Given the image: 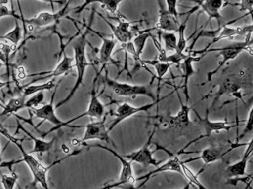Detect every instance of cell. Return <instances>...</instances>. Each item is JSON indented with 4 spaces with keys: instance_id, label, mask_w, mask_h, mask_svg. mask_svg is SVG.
<instances>
[{
    "instance_id": "cell-38",
    "label": "cell",
    "mask_w": 253,
    "mask_h": 189,
    "mask_svg": "<svg viewBox=\"0 0 253 189\" xmlns=\"http://www.w3.org/2000/svg\"><path fill=\"white\" fill-rule=\"evenodd\" d=\"M253 108H251L250 111H249V113H248V119H247V121H246V124H245L244 129H243V131H242V134L239 135L238 137L236 138V142H239V141L242 140V138H244L246 135H248V134H250L251 132L253 131Z\"/></svg>"
},
{
    "instance_id": "cell-30",
    "label": "cell",
    "mask_w": 253,
    "mask_h": 189,
    "mask_svg": "<svg viewBox=\"0 0 253 189\" xmlns=\"http://www.w3.org/2000/svg\"><path fill=\"white\" fill-rule=\"evenodd\" d=\"M143 63L144 64H148V65H150V66H153L155 67L156 74H157L159 85H160L162 78H164L165 75L167 74V72L170 70L171 65H173L171 63L160 62L159 60H143Z\"/></svg>"
},
{
    "instance_id": "cell-28",
    "label": "cell",
    "mask_w": 253,
    "mask_h": 189,
    "mask_svg": "<svg viewBox=\"0 0 253 189\" xmlns=\"http://www.w3.org/2000/svg\"><path fill=\"white\" fill-rule=\"evenodd\" d=\"M55 86H56L55 78H52L47 83H42V84H32V83L27 84V85L24 87L23 96L26 97L31 96V95L35 94L37 93L49 91V90L55 88Z\"/></svg>"
},
{
    "instance_id": "cell-21",
    "label": "cell",
    "mask_w": 253,
    "mask_h": 189,
    "mask_svg": "<svg viewBox=\"0 0 253 189\" xmlns=\"http://www.w3.org/2000/svg\"><path fill=\"white\" fill-rule=\"evenodd\" d=\"M203 57H204L203 55H201L200 57H197V56L188 54L187 58H185L184 60L182 61V63H181V69L183 71L182 78H184L182 89H183V94H184L185 97H186L187 104L189 102V89H188L189 79L192 76L197 73V72L193 68V64L194 63H199Z\"/></svg>"
},
{
    "instance_id": "cell-51",
    "label": "cell",
    "mask_w": 253,
    "mask_h": 189,
    "mask_svg": "<svg viewBox=\"0 0 253 189\" xmlns=\"http://www.w3.org/2000/svg\"><path fill=\"white\" fill-rule=\"evenodd\" d=\"M0 155H1V147H0Z\"/></svg>"
},
{
    "instance_id": "cell-7",
    "label": "cell",
    "mask_w": 253,
    "mask_h": 189,
    "mask_svg": "<svg viewBox=\"0 0 253 189\" xmlns=\"http://www.w3.org/2000/svg\"><path fill=\"white\" fill-rule=\"evenodd\" d=\"M174 93H175V90L170 92L169 94L166 95L164 97L156 98V100H154L153 103H148V104H145V105H143V106H132L131 104L127 103L119 104L117 107V109L113 112V115H114L115 119L112 121V123L110 125L108 131H112V129H114L116 126L119 125L123 121H125V120H126L127 118L132 117V115H137V114L140 113V112H146L148 110H150V109H152L153 107L157 105L161 101L164 100L167 97L171 96Z\"/></svg>"
},
{
    "instance_id": "cell-20",
    "label": "cell",
    "mask_w": 253,
    "mask_h": 189,
    "mask_svg": "<svg viewBox=\"0 0 253 189\" xmlns=\"http://www.w3.org/2000/svg\"><path fill=\"white\" fill-rule=\"evenodd\" d=\"M100 15L104 21L110 26V28L112 30V34L114 35L116 40L119 41L121 44L126 43V42H129L132 41V38L133 36V33L132 31L130 30V23L128 21L124 20H119L118 21V26H115L113 24L111 23L110 21L104 18V16L101 15V14H98Z\"/></svg>"
},
{
    "instance_id": "cell-15",
    "label": "cell",
    "mask_w": 253,
    "mask_h": 189,
    "mask_svg": "<svg viewBox=\"0 0 253 189\" xmlns=\"http://www.w3.org/2000/svg\"><path fill=\"white\" fill-rule=\"evenodd\" d=\"M193 111L198 117V123H199V126L205 129V135H203L204 138L210 137L214 132L219 133L220 131H230V129L234 128V127H236V126H238L239 125V124L230 125L226 119L224 121H210V118H209V108L208 107L206 109V115H205V118H202L199 115V113L194 109H193Z\"/></svg>"
},
{
    "instance_id": "cell-6",
    "label": "cell",
    "mask_w": 253,
    "mask_h": 189,
    "mask_svg": "<svg viewBox=\"0 0 253 189\" xmlns=\"http://www.w3.org/2000/svg\"><path fill=\"white\" fill-rule=\"evenodd\" d=\"M106 83L112 92L121 97H136L146 96L153 100H156V96L150 85H133L126 83H120L106 77Z\"/></svg>"
},
{
    "instance_id": "cell-12",
    "label": "cell",
    "mask_w": 253,
    "mask_h": 189,
    "mask_svg": "<svg viewBox=\"0 0 253 189\" xmlns=\"http://www.w3.org/2000/svg\"><path fill=\"white\" fill-rule=\"evenodd\" d=\"M107 115L108 113L105 114L101 121L90 122L84 126L85 131L81 141V143L92 140L104 141L107 144L112 143L109 137L110 132L108 131V128L106 126Z\"/></svg>"
},
{
    "instance_id": "cell-1",
    "label": "cell",
    "mask_w": 253,
    "mask_h": 189,
    "mask_svg": "<svg viewBox=\"0 0 253 189\" xmlns=\"http://www.w3.org/2000/svg\"><path fill=\"white\" fill-rule=\"evenodd\" d=\"M248 52L253 56V39H252V34L247 35L246 40L244 41H240V42H236V43L231 44L224 47H220V48H210L206 49V50H199V51H188L187 53L193 55V56H197L198 54L205 55L210 53V52H219V54L217 55V58L222 57V59L219 62L218 67L214 69L212 72H209L207 76V81L205 83H202V85H205V83H209L211 81L213 76L219 72V70L229 62L236 59L239 55L242 52Z\"/></svg>"
},
{
    "instance_id": "cell-5",
    "label": "cell",
    "mask_w": 253,
    "mask_h": 189,
    "mask_svg": "<svg viewBox=\"0 0 253 189\" xmlns=\"http://www.w3.org/2000/svg\"><path fill=\"white\" fill-rule=\"evenodd\" d=\"M248 143H239V142H235V143L228 144V145H212L209 146L205 150H203L200 152V156L198 158H189L188 160L183 161L184 163L187 164L192 162L193 160H200L201 159L204 161V166L202 167L201 170L199 171V173L204 172L205 167L210 165V164L216 162L218 160H222L224 158V156L227 155L228 153L232 152L233 150L237 149L241 146H247Z\"/></svg>"
},
{
    "instance_id": "cell-49",
    "label": "cell",
    "mask_w": 253,
    "mask_h": 189,
    "mask_svg": "<svg viewBox=\"0 0 253 189\" xmlns=\"http://www.w3.org/2000/svg\"><path fill=\"white\" fill-rule=\"evenodd\" d=\"M4 129V127H3V126H2V125H1V124H0V129Z\"/></svg>"
},
{
    "instance_id": "cell-31",
    "label": "cell",
    "mask_w": 253,
    "mask_h": 189,
    "mask_svg": "<svg viewBox=\"0 0 253 189\" xmlns=\"http://www.w3.org/2000/svg\"><path fill=\"white\" fill-rule=\"evenodd\" d=\"M21 38H22V30L19 25L17 19H15V26L14 29L4 35H0V40H9L13 44L15 50L18 44L20 43Z\"/></svg>"
},
{
    "instance_id": "cell-27",
    "label": "cell",
    "mask_w": 253,
    "mask_h": 189,
    "mask_svg": "<svg viewBox=\"0 0 253 189\" xmlns=\"http://www.w3.org/2000/svg\"><path fill=\"white\" fill-rule=\"evenodd\" d=\"M26 97H24L23 95L19 97H12L7 104L3 107V110L0 114V117L13 115L22 109H26Z\"/></svg>"
},
{
    "instance_id": "cell-24",
    "label": "cell",
    "mask_w": 253,
    "mask_h": 189,
    "mask_svg": "<svg viewBox=\"0 0 253 189\" xmlns=\"http://www.w3.org/2000/svg\"><path fill=\"white\" fill-rule=\"evenodd\" d=\"M125 0H84V3L82 5L79 6L76 9H74L75 14H80L86 8L87 6L91 3H100L103 9H107L111 14L116 15L118 12V6Z\"/></svg>"
},
{
    "instance_id": "cell-50",
    "label": "cell",
    "mask_w": 253,
    "mask_h": 189,
    "mask_svg": "<svg viewBox=\"0 0 253 189\" xmlns=\"http://www.w3.org/2000/svg\"><path fill=\"white\" fill-rule=\"evenodd\" d=\"M0 107H2V108H3V107H4V104H3V103H0Z\"/></svg>"
},
{
    "instance_id": "cell-10",
    "label": "cell",
    "mask_w": 253,
    "mask_h": 189,
    "mask_svg": "<svg viewBox=\"0 0 253 189\" xmlns=\"http://www.w3.org/2000/svg\"><path fill=\"white\" fill-rule=\"evenodd\" d=\"M248 15L249 14H246L242 17L237 18V19H235L232 21H230L229 23L224 24L223 26H219V32H218L217 35L213 39H212V41H210V43L208 44L207 46H205L203 50L210 48L211 46H213V44L217 43L220 40H234L237 36H243V35L247 36L248 34H253V24L245 26H237V27H229L228 26L231 25V24L235 23L237 20L248 16Z\"/></svg>"
},
{
    "instance_id": "cell-2",
    "label": "cell",
    "mask_w": 253,
    "mask_h": 189,
    "mask_svg": "<svg viewBox=\"0 0 253 189\" xmlns=\"http://www.w3.org/2000/svg\"><path fill=\"white\" fill-rule=\"evenodd\" d=\"M89 31V28H87L85 32L81 34V36L75 40V43L73 45L74 60L75 62V66L76 68V74H77L76 81H75V85L73 87L68 96L56 105L55 107L56 109H58L61 106L64 105L65 103H69V100L74 97L75 93L77 92V90L80 89V87L83 85L84 78L87 67L91 65L87 60L86 52H85L87 46L86 36Z\"/></svg>"
},
{
    "instance_id": "cell-34",
    "label": "cell",
    "mask_w": 253,
    "mask_h": 189,
    "mask_svg": "<svg viewBox=\"0 0 253 189\" xmlns=\"http://www.w3.org/2000/svg\"><path fill=\"white\" fill-rule=\"evenodd\" d=\"M187 29V23L183 22L179 26L178 33L179 37L177 39V51L175 52L183 54L185 49L187 47V40L185 36V32Z\"/></svg>"
},
{
    "instance_id": "cell-22",
    "label": "cell",
    "mask_w": 253,
    "mask_h": 189,
    "mask_svg": "<svg viewBox=\"0 0 253 189\" xmlns=\"http://www.w3.org/2000/svg\"><path fill=\"white\" fill-rule=\"evenodd\" d=\"M248 147L246 149L243 158L241 160L237 161L236 163L232 164L228 166L225 172L228 176L230 177H240V176H244L247 174L246 170H247V166L248 162L253 152V139L251 140L250 142H248Z\"/></svg>"
},
{
    "instance_id": "cell-42",
    "label": "cell",
    "mask_w": 253,
    "mask_h": 189,
    "mask_svg": "<svg viewBox=\"0 0 253 189\" xmlns=\"http://www.w3.org/2000/svg\"><path fill=\"white\" fill-rule=\"evenodd\" d=\"M240 10L242 12H248V14H253V0H241L239 4Z\"/></svg>"
},
{
    "instance_id": "cell-43",
    "label": "cell",
    "mask_w": 253,
    "mask_h": 189,
    "mask_svg": "<svg viewBox=\"0 0 253 189\" xmlns=\"http://www.w3.org/2000/svg\"><path fill=\"white\" fill-rule=\"evenodd\" d=\"M22 162V159L18 160H9V161H3L0 163V169L1 168H9L10 171H12V166H15V164L20 163Z\"/></svg>"
},
{
    "instance_id": "cell-46",
    "label": "cell",
    "mask_w": 253,
    "mask_h": 189,
    "mask_svg": "<svg viewBox=\"0 0 253 189\" xmlns=\"http://www.w3.org/2000/svg\"><path fill=\"white\" fill-rule=\"evenodd\" d=\"M9 82L6 81V82H3V81H0V89H3L4 87L9 85Z\"/></svg>"
},
{
    "instance_id": "cell-39",
    "label": "cell",
    "mask_w": 253,
    "mask_h": 189,
    "mask_svg": "<svg viewBox=\"0 0 253 189\" xmlns=\"http://www.w3.org/2000/svg\"><path fill=\"white\" fill-rule=\"evenodd\" d=\"M239 182H242L243 184H247V189H248L250 184L253 183V174H246L244 176H240V177H232L228 179L227 183L225 184L236 186Z\"/></svg>"
},
{
    "instance_id": "cell-19",
    "label": "cell",
    "mask_w": 253,
    "mask_h": 189,
    "mask_svg": "<svg viewBox=\"0 0 253 189\" xmlns=\"http://www.w3.org/2000/svg\"><path fill=\"white\" fill-rule=\"evenodd\" d=\"M69 4L65 6L63 9H61L58 13H49V12H42L39 15H37L36 17L32 18L29 20H23L24 24H27L32 27L36 28H41V27H45V26H50L52 24L58 21V20L63 16L66 9H68Z\"/></svg>"
},
{
    "instance_id": "cell-48",
    "label": "cell",
    "mask_w": 253,
    "mask_h": 189,
    "mask_svg": "<svg viewBox=\"0 0 253 189\" xmlns=\"http://www.w3.org/2000/svg\"><path fill=\"white\" fill-rule=\"evenodd\" d=\"M4 66H5V64H4L3 63H2V62L0 61V70H1V68H2V67Z\"/></svg>"
},
{
    "instance_id": "cell-33",
    "label": "cell",
    "mask_w": 253,
    "mask_h": 189,
    "mask_svg": "<svg viewBox=\"0 0 253 189\" xmlns=\"http://www.w3.org/2000/svg\"><path fill=\"white\" fill-rule=\"evenodd\" d=\"M181 169H182V172H183V176L187 178L190 184H193V186L197 187L199 189H207L199 181V175L200 174L199 172L195 174L192 170L190 169L188 166H187V164L184 163L183 161H181Z\"/></svg>"
},
{
    "instance_id": "cell-13",
    "label": "cell",
    "mask_w": 253,
    "mask_h": 189,
    "mask_svg": "<svg viewBox=\"0 0 253 189\" xmlns=\"http://www.w3.org/2000/svg\"><path fill=\"white\" fill-rule=\"evenodd\" d=\"M99 75L100 74L97 73L95 80H94L95 82H94V85L92 87V90H91L90 101H89L88 109L83 114L77 115V116H75V117L73 118L71 120H69V121H66V122H63L62 127L69 126V124L72 123L74 121H77V120L81 119V118L90 117L93 118V119H102V117L105 115V106H104L103 103L99 100V97H98L97 94H96V89H95V82L97 80Z\"/></svg>"
},
{
    "instance_id": "cell-37",
    "label": "cell",
    "mask_w": 253,
    "mask_h": 189,
    "mask_svg": "<svg viewBox=\"0 0 253 189\" xmlns=\"http://www.w3.org/2000/svg\"><path fill=\"white\" fill-rule=\"evenodd\" d=\"M44 94L43 92H39L32 95L28 100L26 101V109H34L38 108L41 103H43Z\"/></svg>"
},
{
    "instance_id": "cell-3",
    "label": "cell",
    "mask_w": 253,
    "mask_h": 189,
    "mask_svg": "<svg viewBox=\"0 0 253 189\" xmlns=\"http://www.w3.org/2000/svg\"><path fill=\"white\" fill-rule=\"evenodd\" d=\"M0 133L4 135L7 139H9L12 143L15 144L20 150L21 154H22V161L27 165L29 167L30 171L32 172L33 176V182L32 183V186H36L37 184H41V186L43 189H49L48 181H47V173H48L49 168L51 166H45L39 162L33 156L31 155L30 152H26L24 149L22 144L18 142L19 140L15 138L12 137L8 132L6 131L5 129H0Z\"/></svg>"
},
{
    "instance_id": "cell-25",
    "label": "cell",
    "mask_w": 253,
    "mask_h": 189,
    "mask_svg": "<svg viewBox=\"0 0 253 189\" xmlns=\"http://www.w3.org/2000/svg\"><path fill=\"white\" fill-rule=\"evenodd\" d=\"M74 61V58H69L67 56L66 53L63 52V58L61 61L60 63H58V66H56V68L52 71V72H47V76L42 77V78H39L36 80H33L34 82L39 80H44V79H48V78H55L62 75L65 74L67 72H69V70L72 69V62Z\"/></svg>"
},
{
    "instance_id": "cell-36",
    "label": "cell",
    "mask_w": 253,
    "mask_h": 189,
    "mask_svg": "<svg viewBox=\"0 0 253 189\" xmlns=\"http://www.w3.org/2000/svg\"><path fill=\"white\" fill-rule=\"evenodd\" d=\"M17 180L18 175L15 172H12V174L10 176H9V175L1 174V184L3 185V189H14Z\"/></svg>"
},
{
    "instance_id": "cell-17",
    "label": "cell",
    "mask_w": 253,
    "mask_h": 189,
    "mask_svg": "<svg viewBox=\"0 0 253 189\" xmlns=\"http://www.w3.org/2000/svg\"><path fill=\"white\" fill-rule=\"evenodd\" d=\"M56 90H57V88H55L54 94H52L50 103H46V104H45L42 107H41L39 109L34 108V109H32L36 118H38L39 120H42V122L47 121L49 123H51L53 126H56L57 128H60V127H62L63 121H61L60 119L56 115V112H55L56 108H55L54 104H53V103H54L55 94H56Z\"/></svg>"
},
{
    "instance_id": "cell-32",
    "label": "cell",
    "mask_w": 253,
    "mask_h": 189,
    "mask_svg": "<svg viewBox=\"0 0 253 189\" xmlns=\"http://www.w3.org/2000/svg\"><path fill=\"white\" fill-rule=\"evenodd\" d=\"M161 37L164 41L165 51L174 52L177 51V37L175 32H163L161 33Z\"/></svg>"
},
{
    "instance_id": "cell-9",
    "label": "cell",
    "mask_w": 253,
    "mask_h": 189,
    "mask_svg": "<svg viewBox=\"0 0 253 189\" xmlns=\"http://www.w3.org/2000/svg\"><path fill=\"white\" fill-rule=\"evenodd\" d=\"M196 2L198 4L193 7L189 11L185 13V15H187V18L184 20V22L187 23L190 16L193 15L194 12L200 9L202 12H204L208 15V21L205 26H207L208 24L210 23L211 20L214 19L217 20L219 27L221 26L222 15L220 14V10L224 8V6L228 4V3H224V0H198Z\"/></svg>"
},
{
    "instance_id": "cell-16",
    "label": "cell",
    "mask_w": 253,
    "mask_h": 189,
    "mask_svg": "<svg viewBox=\"0 0 253 189\" xmlns=\"http://www.w3.org/2000/svg\"><path fill=\"white\" fill-rule=\"evenodd\" d=\"M180 152L177 153V154H170L171 158L167 160V162L162 164L161 166V164H160L158 166H156V169L153 170V171L149 172V173H147L144 176L136 178L137 181L144 180V183H142L138 188H141L142 186H144V184H146L150 178H153L155 175L160 173V172H176V173H179V174L183 176V172H182V169H181V160L179 159L178 157Z\"/></svg>"
},
{
    "instance_id": "cell-35",
    "label": "cell",
    "mask_w": 253,
    "mask_h": 189,
    "mask_svg": "<svg viewBox=\"0 0 253 189\" xmlns=\"http://www.w3.org/2000/svg\"><path fill=\"white\" fill-rule=\"evenodd\" d=\"M121 50L122 51L125 52V53H126V54H129L130 56H131V57L135 60V62H137V63H140V64H142L143 66L145 65V64L143 63V60H142L141 58H140V57H138V54H137L135 47L133 46L132 41H129V42H126V43L121 44Z\"/></svg>"
},
{
    "instance_id": "cell-40",
    "label": "cell",
    "mask_w": 253,
    "mask_h": 189,
    "mask_svg": "<svg viewBox=\"0 0 253 189\" xmlns=\"http://www.w3.org/2000/svg\"><path fill=\"white\" fill-rule=\"evenodd\" d=\"M177 1L178 0H166L167 11L174 15L175 18H178L179 16L178 10H177Z\"/></svg>"
},
{
    "instance_id": "cell-11",
    "label": "cell",
    "mask_w": 253,
    "mask_h": 189,
    "mask_svg": "<svg viewBox=\"0 0 253 189\" xmlns=\"http://www.w3.org/2000/svg\"><path fill=\"white\" fill-rule=\"evenodd\" d=\"M179 100L181 103V109L175 115H167L164 117H161L160 121V126H167V128L174 130H181L187 128L191 124L190 121L189 114L191 109H193V107H189L187 104H183L181 100V97L178 94Z\"/></svg>"
},
{
    "instance_id": "cell-14",
    "label": "cell",
    "mask_w": 253,
    "mask_h": 189,
    "mask_svg": "<svg viewBox=\"0 0 253 189\" xmlns=\"http://www.w3.org/2000/svg\"><path fill=\"white\" fill-rule=\"evenodd\" d=\"M154 133H155V130L150 135V137L149 138L148 142L144 146H142L140 149L136 151V152H132L129 155L124 156V158H126V159L131 160L132 162L140 164V165L144 166V167H147V166H154L156 167L160 164L162 163L163 161L157 160L154 158L153 154H154L155 152H151V150H150V144H151V140H152Z\"/></svg>"
},
{
    "instance_id": "cell-44",
    "label": "cell",
    "mask_w": 253,
    "mask_h": 189,
    "mask_svg": "<svg viewBox=\"0 0 253 189\" xmlns=\"http://www.w3.org/2000/svg\"><path fill=\"white\" fill-rule=\"evenodd\" d=\"M0 61H1L2 63H4L7 67H9V59L7 58L6 55L4 54V52H3L1 49H0Z\"/></svg>"
},
{
    "instance_id": "cell-47",
    "label": "cell",
    "mask_w": 253,
    "mask_h": 189,
    "mask_svg": "<svg viewBox=\"0 0 253 189\" xmlns=\"http://www.w3.org/2000/svg\"><path fill=\"white\" fill-rule=\"evenodd\" d=\"M9 0H0V6L6 5L9 3Z\"/></svg>"
},
{
    "instance_id": "cell-23",
    "label": "cell",
    "mask_w": 253,
    "mask_h": 189,
    "mask_svg": "<svg viewBox=\"0 0 253 189\" xmlns=\"http://www.w3.org/2000/svg\"><path fill=\"white\" fill-rule=\"evenodd\" d=\"M96 34L102 40V45H101L100 53H99V63L103 67H105L109 63L117 64V62L112 58V52L115 49L116 40L113 39L105 38L103 35H101L100 33H97V32H96Z\"/></svg>"
},
{
    "instance_id": "cell-41",
    "label": "cell",
    "mask_w": 253,
    "mask_h": 189,
    "mask_svg": "<svg viewBox=\"0 0 253 189\" xmlns=\"http://www.w3.org/2000/svg\"><path fill=\"white\" fill-rule=\"evenodd\" d=\"M4 17H15L17 20H21V18L19 17L14 10H10L6 5L0 6V19Z\"/></svg>"
},
{
    "instance_id": "cell-45",
    "label": "cell",
    "mask_w": 253,
    "mask_h": 189,
    "mask_svg": "<svg viewBox=\"0 0 253 189\" xmlns=\"http://www.w3.org/2000/svg\"><path fill=\"white\" fill-rule=\"evenodd\" d=\"M18 3H19V1L20 0H16ZM38 1H41V2H44V3H50L51 5H52V8H53V6H54V3H62V1H58V0H38Z\"/></svg>"
},
{
    "instance_id": "cell-4",
    "label": "cell",
    "mask_w": 253,
    "mask_h": 189,
    "mask_svg": "<svg viewBox=\"0 0 253 189\" xmlns=\"http://www.w3.org/2000/svg\"><path fill=\"white\" fill-rule=\"evenodd\" d=\"M250 83H248L247 75L243 71L229 75L226 78H224L220 83H218L219 89L214 94V99H213L212 107L219 101L222 96H225V95L232 96L236 99H240L243 104L247 105V103L243 98L242 91V89H244Z\"/></svg>"
},
{
    "instance_id": "cell-29",
    "label": "cell",
    "mask_w": 253,
    "mask_h": 189,
    "mask_svg": "<svg viewBox=\"0 0 253 189\" xmlns=\"http://www.w3.org/2000/svg\"><path fill=\"white\" fill-rule=\"evenodd\" d=\"M156 29V28H154ZM154 29L147 30L144 32H139V34H137L136 36L132 38V43L135 47L136 52L138 54V57L141 58L143 52H144V47L146 45L147 40L149 38L151 37L152 34L150 33V31Z\"/></svg>"
},
{
    "instance_id": "cell-8",
    "label": "cell",
    "mask_w": 253,
    "mask_h": 189,
    "mask_svg": "<svg viewBox=\"0 0 253 189\" xmlns=\"http://www.w3.org/2000/svg\"><path fill=\"white\" fill-rule=\"evenodd\" d=\"M95 146H97L101 149L106 150L110 153H112V155L120 160L122 165L121 174H120L119 179L114 184H108L107 186L104 187V189H112V188L122 186H130L131 188H133L137 180H136L133 170H132V161L126 159V158H124V156L118 154V152L114 150L108 148L107 146H101V145H96Z\"/></svg>"
},
{
    "instance_id": "cell-26",
    "label": "cell",
    "mask_w": 253,
    "mask_h": 189,
    "mask_svg": "<svg viewBox=\"0 0 253 189\" xmlns=\"http://www.w3.org/2000/svg\"><path fill=\"white\" fill-rule=\"evenodd\" d=\"M20 129H22V130L26 133V135H28V136L32 139V141H33L34 147H33V150H32V152H30L31 154L38 153V154L42 155L45 152H48L50 150L52 149V146L54 145L55 140H56V138L55 137L52 138L51 141H42V140H41V139L35 137L34 135H32L31 132L26 130V129H24L23 127H20Z\"/></svg>"
},
{
    "instance_id": "cell-18",
    "label": "cell",
    "mask_w": 253,
    "mask_h": 189,
    "mask_svg": "<svg viewBox=\"0 0 253 189\" xmlns=\"http://www.w3.org/2000/svg\"><path fill=\"white\" fill-rule=\"evenodd\" d=\"M159 7V20L156 23L155 28L161 30V32H178L179 26L181 23L179 22L178 18H175L174 15L170 14L165 9L161 1L158 0Z\"/></svg>"
}]
</instances>
